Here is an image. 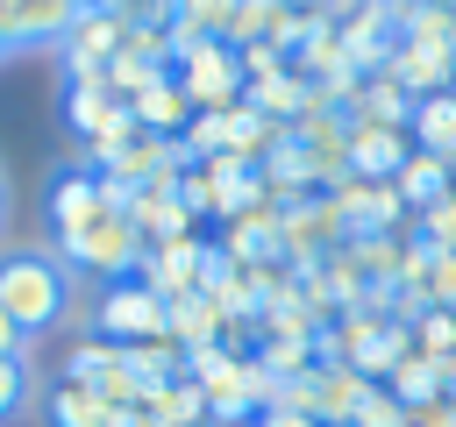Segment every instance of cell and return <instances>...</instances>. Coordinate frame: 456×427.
<instances>
[{"instance_id": "1", "label": "cell", "mask_w": 456, "mask_h": 427, "mask_svg": "<svg viewBox=\"0 0 456 427\" xmlns=\"http://www.w3.org/2000/svg\"><path fill=\"white\" fill-rule=\"evenodd\" d=\"M0 306L21 334H43L71 313V263L57 249H0Z\"/></svg>"}, {"instance_id": "2", "label": "cell", "mask_w": 456, "mask_h": 427, "mask_svg": "<svg viewBox=\"0 0 456 427\" xmlns=\"http://www.w3.org/2000/svg\"><path fill=\"white\" fill-rule=\"evenodd\" d=\"M57 256L71 263V270H93V278H107V285H121V278H135L142 270V235H135V221H128V192L114 185L64 242H57Z\"/></svg>"}, {"instance_id": "3", "label": "cell", "mask_w": 456, "mask_h": 427, "mask_svg": "<svg viewBox=\"0 0 456 427\" xmlns=\"http://www.w3.org/2000/svg\"><path fill=\"white\" fill-rule=\"evenodd\" d=\"M171 78L192 100V114H235L242 85H249L235 43H171Z\"/></svg>"}, {"instance_id": "4", "label": "cell", "mask_w": 456, "mask_h": 427, "mask_svg": "<svg viewBox=\"0 0 456 427\" xmlns=\"http://www.w3.org/2000/svg\"><path fill=\"white\" fill-rule=\"evenodd\" d=\"M86 164L107 178V185H121V192H135V185H157V178H178L185 171V149L171 142V135H150V128H128L121 142H107V149H86Z\"/></svg>"}, {"instance_id": "5", "label": "cell", "mask_w": 456, "mask_h": 427, "mask_svg": "<svg viewBox=\"0 0 456 427\" xmlns=\"http://www.w3.org/2000/svg\"><path fill=\"white\" fill-rule=\"evenodd\" d=\"M93 334H107L114 349L164 342V334H171V306H164L142 278H121V285H107V292H100V306H93Z\"/></svg>"}, {"instance_id": "6", "label": "cell", "mask_w": 456, "mask_h": 427, "mask_svg": "<svg viewBox=\"0 0 456 427\" xmlns=\"http://www.w3.org/2000/svg\"><path fill=\"white\" fill-rule=\"evenodd\" d=\"M64 377H78L86 391H100L114 413L142 406V377L128 370V349H114L107 334H78V342H71V356H64Z\"/></svg>"}, {"instance_id": "7", "label": "cell", "mask_w": 456, "mask_h": 427, "mask_svg": "<svg viewBox=\"0 0 456 427\" xmlns=\"http://www.w3.org/2000/svg\"><path fill=\"white\" fill-rule=\"evenodd\" d=\"M121 43H128V21L114 7H78V21L57 43V57H64V71L78 85V78H107V64L121 57Z\"/></svg>"}, {"instance_id": "8", "label": "cell", "mask_w": 456, "mask_h": 427, "mask_svg": "<svg viewBox=\"0 0 456 427\" xmlns=\"http://www.w3.org/2000/svg\"><path fill=\"white\" fill-rule=\"evenodd\" d=\"M128 221H135V235H142V256H150V249H164V242L200 235V221H192V214H185V199H178V178L135 185V192H128Z\"/></svg>"}, {"instance_id": "9", "label": "cell", "mask_w": 456, "mask_h": 427, "mask_svg": "<svg viewBox=\"0 0 456 427\" xmlns=\"http://www.w3.org/2000/svg\"><path fill=\"white\" fill-rule=\"evenodd\" d=\"M207 263H214V242H207V235H185V242H164V249H150L135 278H142V285H150V292L171 306V299H192V292H200Z\"/></svg>"}, {"instance_id": "10", "label": "cell", "mask_w": 456, "mask_h": 427, "mask_svg": "<svg viewBox=\"0 0 456 427\" xmlns=\"http://www.w3.org/2000/svg\"><path fill=\"white\" fill-rule=\"evenodd\" d=\"M64 128H71L86 149H107V142H121L135 121H128V107L107 93V78H78L71 100H64Z\"/></svg>"}, {"instance_id": "11", "label": "cell", "mask_w": 456, "mask_h": 427, "mask_svg": "<svg viewBox=\"0 0 456 427\" xmlns=\"http://www.w3.org/2000/svg\"><path fill=\"white\" fill-rule=\"evenodd\" d=\"M107 192H114V185H107L93 164H64V171L43 185V221H50V235L64 242V235H71V228H78V221L107 199Z\"/></svg>"}, {"instance_id": "12", "label": "cell", "mask_w": 456, "mask_h": 427, "mask_svg": "<svg viewBox=\"0 0 456 427\" xmlns=\"http://www.w3.org/2000/svg\"><path fill=\"white\" fill-rule=\"evenodd\" d=\"M121 107H128V121H135V128H150V135H171V142H178V135H185V121H192V100L178 93V78H171V71L142 78V85H135Z\"/></svg>"}, {"instance_id": "13", "label": "cell", "mask_w": 456, "mask_h": 427, "mask_svg": "<svg viewBox=\"0 0 456 427\" xmlns=\"http://www.w3.org/2000/svg\"><path fill=\"white\" fill-rule=\"evenodd\" d=\"M406 157H413V142H406V128H378V121H349V178H378V185H392Z\"/></svg>"}, {"instance_id": "14", "label": "cell", "mask_w": 456, "mask_h": 427, "mask_svg": "<svg viewBox=\"0 0 456 427\" xmlns=\"http://www.w3.org/2000/svg\"><path fill=\"white\" fill-rule=\"evenodd\" d=\"M242 107H256V114H264V121H278V128H292L299 114H314V107H328V100H321L292 64H285V71H271V78H249V85H242Z\"/></svg>"}, {"instance_id": "15", "label": "cell", "mask_w": 456, "mask_h": 427, "mask_svg": "<svg viewBox=\"0 0 456 427\" xmlns=\"http://www.w3.org/2000/svg\"><path fill=\"white\" fill-rule=\"evenodd\" d=\"M0 14L14 28V50H57L78 21V0H0Z\"/></svg>"}, {"instance_id": "16", "label": "cell", "mask_w": 456, "mask_h": 427, "mask_svg": "<svg viewBox=\"0 0 456 427\" xmlns=\"http://www.w3.org/2000/svg\"><path fill=\"white\" fill-rule=\"evenodd\" d=\"M342 114L349 121H378V128H406L413 121V93H399V78H385V71H363Z\"/></svg>"}, {"instance_id": "17", "label": "cell", "mask_w": 456, "mask_h": 427, "mask_svg": "<svg viewBox=\"0 0 456 427\" xmlns=\"http://www.w3.org/2000/svg\"><path fill=\"white\" fill-rule=\"evenodd\" d=\"M392 192H399V206H406V214H428L435 199H449V192H456V164H442V157H420V149H413V157L399 164Z\"/></svg>"}, {"instance_id": "18", "label": "cell", "mask_w": 456, "mask_h": 427, "mask_svg": "<svg viewBox=\"0 0 456 427\" xmlns=\"http://www.w3.org/2000/svg\"><path fill=\"white\" fill-rule=\"evenodd\" d=\"M406 142H413L420 157H442V164H456V100H449V93H428V100H413Z\"/></svg>"}, {"instance_id": "19", "label": "cell", "mask_w": 456, "mask_h": 427, "mask_svg": "<svg viewBox=\"0 0 456 427\" xmlns=\"http://www.w3.org/2000/svg\"><path fill=\"white\" fill-rule=\"evenodd\" d=\"M43 427H114V406L100 391H86L78 377H57L43 391Z\"/></svg>"}, {"instance_id": "20", "label": "cell", "mask_w": 456, "mask_h": 427, "mask_svg": "<svg viewBox=\"0 0 456 427\" xmlns=\"http://www.w3.org/2000/svg\"><path fill=\"white\" fill-rule=\"evenodd\" d=\"M235 0H178L171 14V43H228Z\"/></svg>"}, {"instance_id": "21", "label": "cell", "mask_w": 456, "mask_h": 427, "mask_svg": "<svg viewBox=\"0 0 456 427\" xmlns=\"http://www.w3.org/2000/svg\"><path fill=\"white\" fill-rule=\"evenodd\" d=\"M385 391H392L399 406H428V399H442V363H428V356L413 349V356L385 377Z\"/></svg>"}, {"instance_id": "22", "label": "cell", "mask_w": 456, "mask_h": 427, "mask_svg": "<svg viewBox=\"0 0 456 427\" xmlns=\"http://www.w3.org/2000/svg\"><path fill=\"white\" fill-rule=\"evenodd\" d=\"M285 14H292V7H278V0H235V21H228V43H235V50H249V43H271Z\"/></svg>"}, {"instance_id": "23", "label": "cell", "mask_w": 456, "mask_h": 427, "mask_svg": "<svg viewBox=\"0 0 456 427\" xmlns=\"http://www.w3.org/2000/svg\"><path fill=\"white\" fill-rule=\"evenodd\" d=\"M413 349H420L428 363H449V356H456V306H428V313H413Z\"/></svg>"}, {"instance_id": "24", "label": "cell", "mask_w": 456, "mask_h": 427, "mask_svg": "<svg viewBox=\"0 0 456 427\" xmlns=\"http://www.w3.org/2000/svg\"><path fill=\"white\" fill-rule=\"evenodd\" d=\"M413 235H420V242H435V249H456V192H449V199H435L428 214H413Z\"/></svg>"}, {"instance_id": "25", "label": "cell", "mask_w": 456, "mask_h": 427, "mask_svg": "<svg viewBox=\"0 0 456 427\" xmlns=\"http://www.w3.org/2000/svg\"><path fill=\"white\" fill-rule=\"evenodd\" d=\"M28 356H0V420H14L21 406H28Z\"/></svg>"}, {"instance_id": "26", "label": "cell", "mask_w": 456, "mask_h": 427, "mask_svg": "<svg viewBox=\"0 0 456 427\" xmlns=\"http://www.w3.org/2000/svg\"><path fill=\"white\" fill-rule=\"evenodd\" d=\"M349 427H406V406H399V399H392V391H385V384H370V391H363V406H356V420H349Z\"/></svg>"}, {"instance_id": "27", "label": "cell", "mask_w": 456, "mask_h": 427, "mask_svg": "<svg viewBox=\"0 0 456 427\" xmlns=\"http://www.w3.org/2000/svg\"><path fill=\"white\" fill-rule=\"evenodd\" d=\"M128 28H171V14H178V0H107Z\"/></svg>"}, {"instance_id": "28", "label": "cell", "mask_w": 456, "mask_h": 427, "mask_svg": "<svg viewBox=\"0 0 456 427\" xmlns=\"http://www.w3.org/2000/svg\"><path fill=\"white\" fill-rule=\"evenodd\" d=\"M235 57H242V78H271V71H285V64H292L278 43H249V50H235Z\"/></svg>"}, {"instance_id": "29", "label": "cell", "mask_w": 456, "mask_h": 427, "mask_svg": "<svg viewBox=\"0 0 456 427\" xmlns=\"http://www.w3.org/2000/svg\"><path fill=\"white\" fill-rule=\"evenodd\" d=\"M406 427H456V399H428V406H406Z\"/></svg>"}, {"instance_id": "30", "label": "cell", "mask_w": 456, "mask_h": 427, "mask_svg": "<svg viewBox=\"0 0 456 427\" xmlns=\"http://www.w3.org/2000/svg\"><path fill=\"white\" fill-rule=\"evenodd\" d=\"M249 427H321V420H306V413H292V406H264Z\"/></svg>"}, {"instance_id": "31", "label": "cell", "mask_w": 456, "mask_h": 427, "mask_svg": "<svg viewBox=\"0 0 456 427\" xmlns=\"http://www.w3.org/2000/svg\"><path fill=\"white\" fill-rule=\"evenodd\" d=\"M0 356H28V334L7 320V306H0Z\"/></svg>"}, {"instance_id": "32", "label": "cell", "mask_w": 456, "mask_h": 427, "mask_svg": "<svg viewBox=\"0 0 456 427\" xmlns=\"http://www.w3.org/2000/svg\"><path fill=\"white\" fill-rule=\"evenodd\" d=\"M114 427H164L157 413H142V406H128V413H114Z\"/></svg>"}, {"instance_id": "33", "label": "cell", "mask_w": 456, "mask_h": 427, "mask_svg": "<svg viewBox=\"0 0 456 427\" xmlns=\"http://www.w3.org/2000/svg\"><path fill=\"white\" fill-rule=\"evenodd\" d=\"M278 7H292V14H321V0H278Z\"/></svg>"}, {"instance_id": "34", "label": "cell", "mask_w": 456, "mask_h": 427, "mask_svg": "<svg viewBox=\"0 0 456 427\" xmlns=\"http://www.w3.org/2000/svg\"><path fill=\"white\" fill-rule=\"evenodd\" d=\"M7 50H14V28H7V14H0V57H7Z\"/></svg>"}, {"instance_id": "35", "label": "cell", "mask_w": 456, "mask_h": 427, "mask_svg": "<svg viewBox=\"0 0 456 427\" xmlns=\"http://www.w3.org/2000/svg\"><path fill=\"white\" fill-rule=\"evenodd\" d=\"M0 235H7V178H0Z\"/></svg>"}, {"instance_id": "36", "label": "cell", "mask_w": 456, "mask_h": 427, "mask_svg": "<svg viewBox=\"0 0 456 427\" xmlns=\"http://www.w3.org/2000/svg\"><path fill=\"white\" fill-rule=\"evenodd\" d=\"M449 100H456V78H449Z\"/></svg>"}]
</instances>
